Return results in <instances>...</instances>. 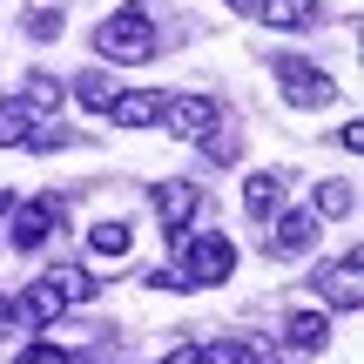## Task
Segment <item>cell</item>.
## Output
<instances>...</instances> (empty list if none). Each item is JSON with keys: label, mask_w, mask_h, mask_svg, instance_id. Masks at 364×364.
Masks as SVG:
<instances>
[{"label": "cell", "mask_w": 364, "mask_h": 364, "mask_svg": "<svg viewBox=\"0 0 364 364\" xmlns=\"http://www.w3.org/2000/svg\"><path fill=\"white\" fill-rule=\"evenodd\" d=\"M14 364H75L61 351V344H21V351H14Z\"/></svg>", "instance_id": "44dd1931"}, {"label": "cell", "mask_w": 364, "mask_h": 364, "mask_svg": "<svg viewBox=\"0 0 364 364\" xmlns=\"http://www.w3.org/2000/svg\"><path fill=\"white\" fill-rule=\"evenodd\" d=\"M196 142H203V156H209V162H236V156H243V135H236V129H216V135H196Z\"/></svg>", "instance_id": "d6986e66"}, {"label": "cell", "mask_w": 364, "mask_h": 364, "mask_svg": "<svg viewBox=\"0 0 364 364\" xmlns=\"http://www.w3.org/2000/svg\"><path fill=\"white\" fill-rule=\"evenodd\" d=\"M230 270H236V243L223 230H203V236H182V263H176V277L182 284H230Z\"/></svg>", "instance_id": "7a4b0ae2"}, {"label": "cell", "mask_w": 364, "mask_h": 364, "mask_svg": "<svg viewBox=\"0 0 364 364\" xmlns=\"http://www.w3.org/2000/svg\"><path fill=\"white\" fill-rule=\"evenodd\" d=\"M203 364H257L250 344H203Z\"/></svg>", "instance_id": "7402d4cb"}, {"label": "cell", "mask_w": 364, "mask_h": 364, "mask_svg": "<svg viewBox=\"0 0 364 364\" xmlns=\"http://www.w3.org/2000/svg\"><path fill=\"white\" fill-rule=\"evenodd\" d=\"M223 7H230L236 21H257V14H263V0H223Z\"/></svg>", "instance_id": "d4e9b609"}, {"label": "cell", "mask_w": 364, "mask_h": 364, "mask_svg": "<svg viewBox=\"0 0 364 364\" xmlns=\"http://www.w3.org/2000/svg\"><path fill=\"white\" fill-rule=\"evenodd\" d=\"M162 364H203V344H176V351L162 358Z\"/></svg>", "instance_id": "cb8c5ba5"}, {"label": "cell", "mask_w": 364, "mask_h": 364, "mask_svg": "<svg viewBox=\"0 0 364 364\" xmlns=\"http://www.w3.org/2000/svg\"><path fill=\"white\" fill-rule=\"evenodd\" d=\"M243 209H250L257 223H270L277 209H284V176H277V169H257V176L243 182Z\"/></svg>", "instance_id": "8fae6325"}, {"label": "cell", "mask_w": 364, "mask_h": 364, "mask_svg": "<svg viewBox=\"0 0 364 364\" xmlns=\"http://www.w3.org/2000/svg\"><path fill=\"white\" fill-rule=\"evenodd\" d=\"M61 7H34V14H27V34H34V41H54V34H61Z\"/></svg>", "instance_id": "ffe728a7"}, {"label": "cell", "mask_w": 364, "mask_h": 364, "mask_svg": "<svg viewBox=\"0 0 364 364\" xmlns=\"http://www.w3.org/2000/svg\"><path fill=\"white\" fill-rule=\"evenodd\" d=\"M27 129H34V115H27L21 102H0V149H21Z\"/></svg>", "instance_id": "e0dca14e"}, {"label": "cell", "mask_w": 364, "mask_h": 364, "mask_svg": "<svg viewBox=\"0 0 364 364\" xmlns=\"http://www.w3.org/2000/svg\"><path fill=\"white\" fill-rule=\"evenodd\" d=\"M75 95H81V102L95 108V115H108V102H115L122 88H115V81L102 75V68H81V81H75Z\"/></svg>", "instance_id": "2e32d148"}, {"label": "cell", "mask_w": 364, "mask_h": 364, "mask_svg": "<svg viewBox=\"0 0 364 364\" xmlns=\"http://www.w3.org/2000/svg\"><path fill=\"white\" fill-rule=\"evenodd\" d=\"M338 142H344V149L358 156V149H364V122H344V129H338Z\"/></svg>", "instance_id": "603a6c76"}, {"label": "cell", "mask_w": 364, "mask_h": 364, "mask_svg": "<svg viewBox=\"0 0 364 364\" xmlns=\"http://www.w3.org/2000/svg\"><path fill=\"white\" fill-rule=\"evenodd\" d=\"M257 21L284 27V34H311V27L324 21V7H317V0H263V14H257Z\"/></svg>", "instance_id": "30bf717a"}, {"label": "cell", "mask_w": 364, "mask_h": 364, "mask_svg": "<svg viewBox=\"0 0 364 364\" xmlns=\"http://www.w3.org/2000/svg\"><path fill=\"white\" fill-rule=\"evenodd\" d=\"M284 344H290V351H324V344H331V311H297L284 324Z\"/></svg>", "instance_id": "7c38bea8"}, {"label": "cell", "mask_w": 364, "mask_h": 364, "mask_svg": "<svg viewBox=\"0 0 364 364\" xmlns=\"http://www.w3.org/2000/svg\"><path fill=\"white\" fill-rule=\"evenodd\" d=\"M311 290L331 304V311H358V304H364V257H358V250H344L338 263H324V270H317Z\"/></svg>", "instance_id": "5b68a950"}, {"label": "cell", "mask_w": 364, "mask_h": 364, "mask_svg": "<svg viewBox=\"0 0 364 364\" xmlns=\"http://www.w3.org/2000/svg\"><path fill=\"white\" fill-rule=\"evenodd\" d=\"M162 102H169L162 88H135V95H115V102H108V122H115V129H156V122H162Z\"/></svg>", "instance_id": "9c48e42d"}, {"label": "cell", "mask_w": 364, "mask_h": 364, "mask_svg": "<svg viewBox=\"0 0 364 364\" xmlns=\"http://www.w3.org/2000/svg\"><path fill=\"white\" fill-rule=\"evenodd\" d=\"M156 216H162V230L182 243V236H189V216H196V182H182V176L156 182Z\"/></svg>", "instance_id": "ba28073f"}, {"label": "cell", "mask_w": 364, "mask_h": 364, "mask_svg": "<svg viewBox=\"0 0 364 364\" xmlns=\"http://www.w3.org/2000/svg\"><path fill=\"white\" fill-rule=\"evenodd\" d=\"M7 324H14V304H7V297H0V331H7Z\"/></svg>", "instance_id": "484cf974"}, {"label": "cell", "mask_w": 364, "mask_h": 364, "mask_svg": "<svg viewBox=\"0 0 364 364\" xmlns=\"http://www.w3.org/2000/svg\"><path fill=\"white\" fill-rule=\"evenodd\" d=\"M162 129H169L176 142H196V135L216 129V102H209V95H176V102H162Z\"/></svg>", "instance_id": "52a82bcc"}, {"label": "cell", "mask_w": 364, "mask_h": 364, "mask_svg": "<svg viewBox=\"0 0 364 364\" xmlns=\"http://www.w3.org/2000/svg\"><path fill=\"white\" fill-rule=\"evenodd\" d=\"M351 203H358V189L344 176H331V182H317V209H311V216L317 223H324V216H351Z\"/></svg>", "instance_id": "5bb4252c"}, {"label": "cell", "mask_w": 364, "mask_h": 364, "mask_svg": "<svg viewBox=\"0 0 364 364\" xmlns=\"http://www.w3.org/2000/svg\"><path fill=\"white\" fill-rule=\"evenodd\" d=\"M95 48L108 54L115 68H142V61H156V21H149L142 7H122V14H108L102 27H95Z\"/></svg>", "instance_id": "6da1fadb"}, {"label": "cell", "mask_w": 364, "mask_h": 364, "mask_svg": "<svg viewBox=\"0 0 364 364\" xmlns=\"http://www.w3.org/2000/svg\"><path fill=\"white\" fill-rule=\"evenodd\" d=\"M277 88H284L290 108H324L331 95H338V81H331L317 61H304V54H284V61H277Z\"/></svg>", "instance_id": "3957f363"}, {"label": "cell", "mask_w": 364, "mask_h": 364, "mask_svg": "<svg viewBox=\"0 0 364 364\" xmlns=\"http://www.w3.org/2000/svg\"><path fill=\"white\" fill-rule=\"evenodd\" d=\"M21 108H27V115H34V108H61V81L34 68V75H27V95H21Z\"/></svg>", "instance_id": "ac0fdd59"}, {"label": "cell", "mask_w": 364, "mask_h": 364, "mask_svg": "<svg viewBox=\"0 0 364 364\" xmlns=\"http://www.w3.org/2000/svg\"><path fill=\"white\" fill-rule=\"evenodd\" d=\"M270 223H277V230L263 236V250H270L277 263H290V257H304V250L317 243V216H311V209H277Z\"/></svg>", "instance_id": "8992f818"}, {"label": "cell", "mask_w": 364, "mask_h": 364, "mask_svg": "<svg viewBox=\"0 0 364 364\" xmlns=\"http://www.w3.org/2000/svg\"><path fill=\"white\" fill-rule=\"evenodd\" d=\"M48 284L61 290V304H88V297H95V277H88V270H75V263H54Z\"/></svg>", "instance_id": "9a60e30c"}, {"label": "cell", "mask_w": 364, "mask_h": 364, "mask_svg": "<svg viewBox=\"0 0 364 364\" xmlns=\"http://www.w3.org/2000/svg\"><path fill=\"white\" fill-rule=\"evenodd\" d=\"M7 230H14V250H41L48 236H61V230H68V203H61V196H34V203L14 209Z\"/></svg>", "instance_id": "277c9868"}, {"label": "cell", "mask_w": 364, "mask_h": 364, "mask_svg": "<svg viewBox=\"0 0 364 364\" xmlns=\"http://www.w3.org/2000/svg\"><path fill=\"white\" fill-rule=\"evenodd\" d=\"M129 243H135V230H129V223H122V216H102V223H95V230H88V250H95V257H102V263H108V257L122 263V257H129Z\"/></svg>", "instance_id": "4fadbf2b"}]
</instances>
